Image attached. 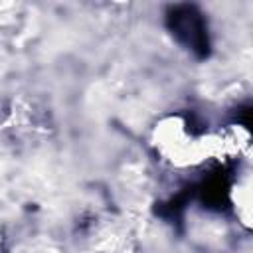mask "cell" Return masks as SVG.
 <instances>
[{"label": "cell", "instance_id": "1", "mask_svg": "<svg viewBox=\"0 0 253 253\" xmlns=\"http://www.w3.org/2000/svg\"><path fill=\"white\" fill-rule=\"evenodd\" d=\"M172 32L184 42L188 47L200 53H208V32L204 18L192 8V6H182L176 8L174 14L170 16Z\"/></svg>", "mask_w": 253, "mask_h": 253}]
</instances>
